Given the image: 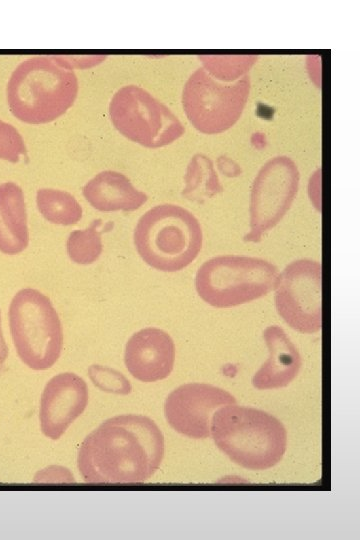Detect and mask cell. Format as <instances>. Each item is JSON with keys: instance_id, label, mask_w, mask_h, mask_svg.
Returning a JSON list of instances; mask_svg holds the SVG:
<instances>
[{"instance_id": "obj_18", "label": "cell", "mask_w": 360, "mask_h": 540, "mask_svg": "<svg viewBox=\"0 0 360 540\" xmlns=\"http://www.w3.org/2000/svg\"><path fill=\"white\" fill-rule=\"evenodd\" d=\"M185 183L182 195L197 202H203L223 190L212 161L202 154H196L190 160Z\"/></svg>"}, {"instance_id": "obj_22", "label": "cell", "mask_w": 360, "mask_h": 540, "mask_svg": "<svg viewBox=\"0 0 360 540\" xmlns=\"http://www.w3.org/2000/svg\"><path fill=\"white\" fill-rule=\"evenodd\" d=\"M26 154V146L19 131L10 123L0 120V159L17 163Z\"/></svg>"}, {"instance_id": "obj_4", "label": "cell", "mask_w": 360, "mask_h": 540, "mask_svg": "<svg viewBox=\"0 0 360 540\" xmlns=\"http://www.w3.org/2000/svg\"><path fill=\"white\" fill-rule=\"evenodd\" d=\"M134 244L149 266L164 272L184 269L202 247V230L196 217L174 204L148 210L134 230Z\"/></svg>"}, {"instance_id": "obj_10", "label": "cell", "mask_w": 360, "mask_h": 540, "mask_svg": "<svg viewBox=\"0 0 360 540\" xmlns=\"http://www.w3.org/2000/svg\"><path fill=\"white\" fill-rule=\"evenodd\" d=\"M299 171L286 156L267 161L254 179L250 198V232L245 241L258 242L277 225L290 208L298 190Z\"/></svg>"}, {"instance_id": "obj_8", "label": "cell", "mask_w": 360, "mask_h": 540, "mask_svg": "<svg viewBox=\"0 0 360 540\" xmlns=\"http://www.w3.org/2000/svg\"><path fill=\"white\" fill-rule=\"evenodd\" d=\"M250 89L245 75L225 84L204 68L197 69L187 80L182 105L190 123L200 132L217 134L232 127L246 105Z\"/></svg>"}, {"instance_id": "obj_13", "label": "cell", "mask_w": 360, "mask_h": 540, "mask_svg": "<svg viewBox=\"0 0 360 540\" xmlns=\"http://www.w3.org/2000/svg\"><path fill=\"white\" fill-rule=\"evenodd\" d=\"M175 361V345L165 331L148 327L128 340L124 362L130 374L142 382H155L169 376Z\"/></svg>"}, {"instance_id": "obj_17", "label": "cell", "mask_w": 360, "mask_h": 540, "mask_svg": "<svg viewBox=\"0 0 360 540\" xmlns=\"http://www.w3.org/2000/svg\"><path fill=\"white\" fill-rule=\"evenodd\" d=\"M36 203L40 214L50 223L73 225L82 218V207L70 193L50 188L37 191Z\"/></svg>"}, {"instance_id": "obj_3", "label": "cell", "mask_w": 360, "mask_h": 540, "mask_svg": "<svg viewBox=\"0 0 360 540\" xmlns=\"http://www.w3.org/2000/svg\"><path fill=\"white\" fill-rule=\"evenodd\" d=\"M210 434L233 462L250 470L273 467L280 462L287 446L285 427L276 417L235 404L215 411Z\"/></svg>"}, {"instance_id": "obj_23", "label": "cell", "mask_w": 360, "mask_h": 540, "mask_svg": "<svg viewBox=\"0 0 360 540\" xmlns=\"http://www.w3.org/2000/svg\"><path fill=\"white\" fill-rule=\"evenodd\" d=\"M8 357V346L5 342L2 328H1V313H0V366L3 365Z\"/></svg>"}, {"instance_id": "obj_19", "label": "cell", "mask_w": 360, "mask_h": 540, "mask_svg": "<svg viewBox=\"0 0 360 540\" xmlns=\"http://www.w3.org/2000/svg\"><path fill=\"white\" fill-rule=\"evenodd\" d=\"M100 225L101 220L97 219L88 228L69 234L66 250L74 263L88 265L98 260L103 250L101 232L98 230Z\"/></svg>"}, {"instance_id": "obj_12", "label": "cell", "mask_w": 360, "mask_h": 540, "mask_svg": "<svg viewBox=\"0 0 360 540\" xmlns=\"http://www.w3.org/2000/svg\"><path fill=\"white\" fill-rule=\"evenodd\" d=\"M88 387L75 373H60L52 377L40 399V427L43 434L59 439L88 404Z\"/></svg>"}, {"instance_id": "obj_6", "label": "cell", "mask_w": 360, "mask_h": 540, "mask_svg": "<svg viewBox=\"0 0 360 540\" xmlns=\"http://www.w3.org/2000/svg\"><path fill=\"white\" fill-rule=\"evenodd\" d=\"M277 268L270 262L247 256L214 257L198 269V295L217 308L233 307L267 295L274 289Z\"/></svg>"}, {"instance_id": "obj_20", "label": "cell", "mask_w": 360, "mask_h": 540, "mask_svg": "<svg viewBox=\"0 0 360 540\" xmlns=\"http://www.w3.org/2000/svg\"><path fill=\"white\" fill-rule=\"evenodd\" d=\"M204 69L213 77L224 82L238 80L245 74L256 59L255 56H223V55H205L201 56Z\"/></svg>"}, {"instance_id": "obj_7", "label": "cell", "mask_w": 360, "mask_h": 540, "mask_svg": "<svg viewBox=\"0 0 360 540\" xmlns=\"http://www.w3.org/2000/svg\"><path fill=\"white\" fill-rule=\"evenodd\" d=\"M109 115L123 136L147 148L166 146L185 131L167 106L136 85L124 86L113 95Z\"/></svg>"}, {"instance_id": "obj_9", "label": "cell", "mask_w": 360, "mask_h": 540, "mask_svg": "<svg viewBox=\"0 0 360 540\" xmlns=\"http://www.w3.org/2000/svg\"><path fill=\"white\" fill-rule=\"evenodd\" d=\"M275 305L293 329L312 334L322 327V267L301 259L290 263L277 277Z\"/></svg>"}, {"instance_id": "obj_5", "label": "cell", "mask_w": 360, "mask_h": 540, "mask_svg": "<svg viewBox=\"0 0 360 540\" xmlns=\"http://www.w3.org/2000/svg\"><path fill=\"white\" fill-rule=\"evenodd\" d=\"M8 316L21 361L34 370L52 367L62 351L63 330L50 299L36 289H21L10 303Z\"/></svg>"}, {"instance_id": "obj_1", "label": "cell", "mask_w": 360, "mask_h": 540, "mask_svg": "<svg viewBox=\"0 0 360 540\" xmlns=\"http://www.w3.org/2000/svg\"><path fill=\"white\" fill-rule=\"evenodd\" d=\"M164 457V437L149 417H112L86 436L77 466L87 483H139L148 480Z\"/></svg>"}, {"instance_id": "obj_15", "label": "cell", "mask_w": 360, "mask_h": 540, "mask_svg": "<svg viewBox=\"0 0 360 540\" xmlns=\"http://www.w3.org/2000/svg\"><path fill=\"white\" fill-rule=\"evenodd\" d=\"M83 195L98 211H134L148 199L122 173L106 170L98 173L83 187Z\"/></svg>"}, {"instance_id": "obj_14", "label": "cell", "mask_w": 360, "mask_h": 540, "mask_svg": "<svg viewBox=\"0 0 360 540\" xmlns=\"http://www.w3.org/2000/svg\"><path fill=\"white\" fill-rule=\"evenodd\" d=\"M263 337L268 347L269 358L253 376L252 384L260 390L285 387L300 370V354L279 326L267 327Z\"/></svg>"}, {"instance_id": "obj_11", "label": "cell", "mask_w": 360, "mask_h": 540, "mask_svg": "<svg viewBox=\"0 0 360 540\" xmlns=\"http://www.w3.org/2000/svg\"><path fill=\"white\" fill-rule=\"evenodd\" d=\"M227 391L204 383H188L173 390L166 398L164 413L178 433L194 439L210 436V423L216 409L235 404Z\"/></svg>"}, {"instance_id": "obj_2", "label": "cell", "mask_w": 360, "mask_h": 540, "mask_svg": "<svg viewBox=\"0 0 360 540\" xmlns=\"http://www.w3.org/2000/svg\"><path fill=\"white\" fill-rule=\"evenodd\" d=\"M78 80L64 56L41 55L22 61L6 87L12 114L30 124L51 122L74 103Z\"/></svg>"}, {"instance_id": "obj_16", "label": "cell", "mask_w": 360, "mask_h": 540, "mask_svg": "<svg viewBox=\"0 0 360 540\" xmlns=\"http://www.w3.org/2000/svg\"><path fill=\"white\" fill-rule=\"evenodd\" d=\"M29 243L24 194L14 182L0 184V252L16 255Z\"/></svg>"}, {"instance_id": "obj_21", "label": "cell", "mask_w": 360, "mask_h": 540, "mask_svg": "<svg viewBox=\"0 0 360 540\" xmlns=\"http://www.w3.org/2000/svg\"><path fill=\"white\" fill-rule=\"evenodd\" d=\"M88 375L92 383L104 392L127 395L132 390L127 378L110 367L91 365L88 368Z\"/></svg>"}]
</instances>
